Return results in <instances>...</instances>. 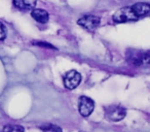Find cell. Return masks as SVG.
<instances>
[{
	"label": "cell",
	"mask_w": 150,
	"mask_h": 132,
	"mask_svg": "<svg viewBox=\"0 0 150 132\" xmlns=\"http://www.w3.org/2000/svg\"><path fill=\"white\" fill-rule=\"evenodd\" d=\"M127 60L132 65L136 67L141 66H150V51L148 52H140V51L132 50L127 53Z\"/></svg>",
	"instance_id": "cell-1"
},
{
	"label": "cell",
	"mask_w": 150,
	"mask_h": 132,
	"mask_svg": "<svg viewBox=\"0 0 150 132\" xmlns=\"http://www.w3.org/2000/svg\"><path fill=\"white\" fill-rule=\"evenodd\" d=\"M112 18L115 23H125V22H132L138 20L137 16L132 9V6H125L119 9L118 11H115Z\"/></svg>",
	"instance_id": "cell-2"
},
{
	"label": "cell",
	"mask_w": 150,
	"mask_h": 132,
	"mask_svg": "<svg viewBox=\"0 0 150 132\" xmlns=\"http://www.w3.org/2000/svg\"><path fill=\"white\" fill-rule=\"evenodd\" d=\"M105 116L110 121L118 122L125 119L127 116V111L120 105H110L105 108Z\"/></svg>",
	"instance_id": "cell-3"
},
{
	"label": "cell",
	"mask_w": 150,
	"mask_h": 132,
	"mask_svg": "<svg viewBox=\"0 0 150 132\" xmlns=\"http://www.w3.org/2000/svg\"><path fill=\"white\" fill-rule=\"evenodd\" d=\"M63 81H64V85L67 89L73 90L79 86L80 82H81V76L76 70H70L64 74Z\"/></svg>",
	"instance_id": "cell-4"
},
{
	"label": "cell",
	"mask_w": 150,
	"mask_h": 132,
	"mask_svg": "<svg viewBox=\"0 0 150 132\" xmlns=\"http://www.w3.org/2000/svg\"><path fill=\"white\" fill-rule=\"evenodd\" d=\"M101 19L97 16H83L77 21V24L88 31H95L100 25Z\"/></svg>",
	"instance_id": "cell-5"
},
{
	"label": "cell",
	"mask_w": 150,
	"mask_h": 132,
	"mask_svg": "<svg viewBox=\"0 0 150 132\" xmlns=\"http://www.w3.org/2000/svg\"><path fill=\"white\" fill-rule=\"evenodd\" d=\"M94 108H95V102L90 97H86V96L80 97L79 102H78V109H79V113L82 117L84 118L88 117L94 111Z\"/></svg>",
	"instance_id": "cell-6"
},
{
	"label": "cell",
	"mask_w": 150,
	"mask_h": 132,
	"mask_svg": "<svg viewBox=\"0 0 150 132\" xmlns=\"http://www.w3.org/2000/svg\"><path fill=\"white\" fill-rule=\"evenodd\" d=\"M132 9L135 13V15L137 16L138 19H140V18H144L150 14V4L144 2H139L134 4L132 6Z\"/></svg>",
	"instance_id": "cell-7"
},
{
	"label": "cell",
	"mask_w": 150,
	"mask_h": 132,
	"mask_svg": "<svg viewBox=\"0 0 150 132\" xmlns=\"http://www.w3.org/2000/svg\"><path fill=\"white\" fill-rule=\"evenodd\" d=\"M31 16L35 21H37L38 23H41V24L47 23L48 18H50L47 11L40 9H34L31 13Z\"/></svg>",
	"instance_id": "cell-8"
},
{
	"label": "cell",
	"mask_w": 150,
	"mask_h": 132,
	"mask_svg": "<svg viewBox=\"0 0 150 132\" xmlns=\"http://www.w3.org/2000/svg\"><path fill=\"white\" fill-rule=\"evenodd\" d=\"M16 7L22 11H29L35 7L37 0H13Z\"/></svg>",
	"instance_id": "cell-9"
},
{
	"label": "cell",
	"mask_w": 150,
	"mask_h": 132,
	"mask_svg": "<svg viewBox=\"0 0 150 132\" xmlns=\"http://www.w3.org/2000/svg\"><path fill=\"white\" fill-rule=\"evenodd\" d=\"M40 129L42 130V132H62V128L54 124H45L41 126Z\"/></svg>",
	"instance_id": "cell-10"
},
{
	"label": "cell",
	"mask_w": 150,
	"mask_h": 132,
	"mask_svg": "<svg viewBox=\"0 0 150 132\" xmlns=\"http://www.w3.org/2000/svg\"><path fill=\"white\" fill-rule=\"evenodd\" d=\"M24 128L19 125H7L3 128L2 132H24Z\"/></svg>",
	"instance_id": "cell-11"
},
{
	"label": "cell",
	"mask_w": 150,
	"mask_h": 132,
	"mask_svg": "<svg viewBox=\"0 0 150 132\" xmlns=\"http://www.w3.org/2000/svg\"><path fill=\"white\" fill-rule=\"evenodd\" d=\"M33 44L37 46H41V48H46V49H52V50H56L52 44H48V42H45V41H37V42H33Z\"/></svg>",
	"instance_id": "cell-12"
},
{
	"label": "cell",
	"mask_w": 150,
	"mask_h": 132,
	"mask_svg": "<svg viewBox=\"0 0 150 132\" xmlns=\"http://www.w3.org/2000/svg\"><path fill=\"white\" fill-rule=\"evenodd\" d=\"M6 37V29H5L4 25L0 22V40H3Z\"/></svg>",
	"instance_id": "cell-13"
},
{
	"label": "cell",
	"mask_w": 150,
	"mask_h": 132,
	"mask_svg": "<svg viewBox=\"0 0 150 132\" xmlns=\"http://www.w3.org/2000/svg\"><path fill=\"white\" fill-rule=\"evenodd\" d=\"M80 132H84V131H80Z\"/></svg>",
	"instance_id": "cell-14"
}]
</instances>
